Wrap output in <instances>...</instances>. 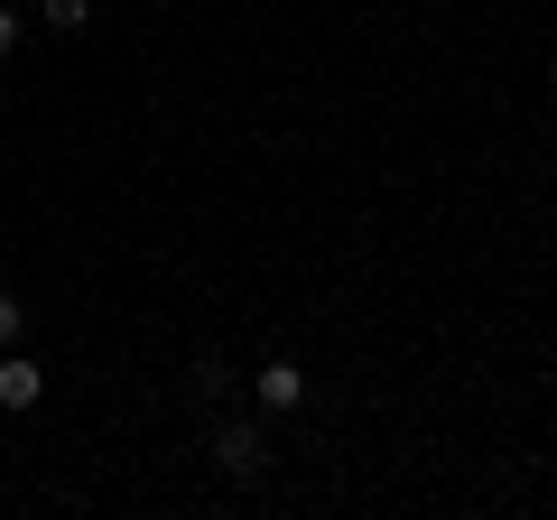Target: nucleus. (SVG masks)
I'll return each instance as SVG.
<instances>
[{
  "mask_svg": "<svg viewBox=\"0 0 557 520\" xmlns=\"http://www.w3.org/2000/svg\"><path fill=\"white\" fill-rule=\"evenodd\" d=\"M205 456H214V465H223V474H233V483H251L260 465H270V437H260V419H223Z\"/></svg>",
  "mask_w": 557,
  "mask_h": 520,
  "instance_id": "obj_1",
  "label": "nucleus"
},
{
  "mask_svg": "<svg viewBox=\"0 0 557 520\" xmlns=\"http://www.w3.org/2000/svg\"><path fill=\"white\" fill-rule=\"evenodd\" d=\"M251 400H260V419H288V409L307 400V372H298V362H260V372H251Z\"/></svg>",
  "mask_w": 557,
  "mask_h": 520,
  "instance_id": "obj_2",
  "label": "nucleus"
},
{
  "mask_svg": "<svg viewBox=\"0 0 557 520\" xmlns=\"http://www.w3.org/2000/svg\"><path fill=\"white\" fill-rule=\"evenodd\" d=\"M38 400H47V372L20 344H0V409H38Z\"/></svg>",
  "mask_w": 557,
  "mask_h": 520,
  "instance_id": "obj_3",
  "label": "nucleus"
},
{
  "mask_svg": "<svg viewBox=\"0 0 557 520\" xmlns=\"http://www.w3.org/2000/svg\"><path fill=\"white\" fill-rule=\"evenodd\" d=\"M38 20L47 28H84V20H94V0H38Z\"/></svg>",
  "mask_w": 557,
  "mask_h": 520,
  "instance_id": "obj_4",
  "label": "nucleus"
},
{
  "mask_svg": "<svg viewBox=\"0 0 557 520\" xmlns=\"http://www.w3.org/2000/svg\"><path fill=\"white\" fill-rule=\"evenodd\" d=\"M223 391H233V372H223V362L205 354V362H196V400H223Z\"/></svg>",
  "mask_w": 557,
  "mask_h": 520,
  "instance_id": "obj_5",
  "label": "nucleus"
},
{
  "mask_svg": "<svg viewBox=\"0 0 557 520\" xmlns=\"http://www.w3.org/2000/svg\"><path fill=\"white\" fill-rule=\"evenodd\" d=\"M20 335H28V307L10 298V288H0V344H20Z\"/></svg>",
  "mask_w": 557,
  "mask_h": 520,
  "instance_id": "obj_6",
  "label": "nucleus"
},
{
  "mask_svg": "<svg viewBox=\"0 0 557 520\" xmlns=\"http://www.w3.org/2000/svg\"><path fill=\"white\" fill-rule=\"evenodd\" d=\"M10 47H20V10H0V57H10Z\"/></svg>",
  "mask_w": 557,
  "mask_h": 520,
  "instance_id": "obj_7",
  "label": "nucleus"
},
{
  "mask_svg": "<svg viewBox=\"0 0 557 520\" xmlns=\"http://www.w3.org/2000/svg\"><path fill=\"white\" fill-rule=\"evenodd\" d=\"M548 84H557V57H548Z\"/></svg>",
  "mask_w": 557,
  "mask_h": 520,
  "instance_id": "obj_8",
  "label": "nucleus"
}]
</instances>
